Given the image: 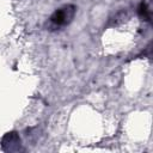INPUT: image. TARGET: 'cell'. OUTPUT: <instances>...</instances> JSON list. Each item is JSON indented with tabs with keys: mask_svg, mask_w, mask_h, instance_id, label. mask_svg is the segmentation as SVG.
<instances>
[{
	"mask_svg": "<svg viewBox=\"0 0 153 153\" xmlns=\"http://www.w3.org/2000/svg\"><path fill=\"white\" fill-rule=\"evenodd\" d=\"M76 13V6L73 4H66L60 6L59 8H56L50 17L48 18L47 22V27L49 30L56 31V30H61L66 26H68Z\"/></svg>",
	"mask_w": 153,
	"mask_h": 153,
	"instance_id": "6da1fadb",
	"label": "cell"
},
{
	"mask_svg": "<svg viewBox=\"0 0 153 153\" xmlns=\"http://www.w3.org/2000/svg\"><path fill=\"white\" fill-rule=\"evenodd\" d=\"M1 146L4 151L7 152H14V151H19L20 149V137L16 131H11L7 133L2 140H1Z\"/></svg>",
	"mask_w": 153,
	"mask_h": 153,
	"instance_id": "7a4b0ae2",
	"label": "cell"
},
{
	"mask_svg": "<svg viewBox=\"0 0 153 153\" xmlns=\"http://www.w3.org/2000/svg\"><path fill=\"white\" fill-rule=\"evenodd\" d=\"M137 14L141 20L149 23L152 19V0H141L137 7Z\"/></svg>",
	"mask_w": 153,
	"mask_h": 153,
	"instance_id": "3957f363",
	"label": "cell"
}]
</instances>
